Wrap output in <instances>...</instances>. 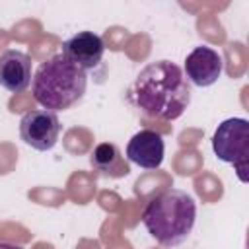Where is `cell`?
<instances>
[{
	"instance_id": "52a82bcc",
	"label": "cell",
	"mask_w": 249,
	"mask_h": 249,
	"mask_svg": "<svg viewBox=\"0 0 249 249\" xmlns=\"http://www.w3.org/2000/svg\"><path fill=\"white\" fill-rule=\"evenodd\" d=\"M105 53L103 39L93 31H80L62 43V54L80 70H93Z\"/></svg>"
},
{
	"instance_id": "6da1fadb",
	"label": "cell",
	"mask_w": 249,
	"mask_h": 249,
	"mask_svg": "<svg viewBox=\"0 0 249 249\" xmlns=\"http://www.w3.org/2000/svg\"><path fill=\"white\" fill-rule=\"evenodd\" d=\"M130 101L148 117L160 121L179 119L191 103V88L183 70L171 60L146 64L132 88Z\"/></svg>"
},
{
	"instance_id": "8fae6325",
	"label": "cell",
	"mask_w": 249,
	"mask_h": 249,
	"mask_svg": "<svg viewBox=\"0 0 249 249\" xmlns=\"http://www.w3.org/2000/svg\"><path fill=\"white\" fill-rule=\"evenodd\" d=\"M0 249H23V247L16 245V243H10V241H0Z\"/></svg>"
},
{
	"instance_id": "277c9868",
	"label": "cell",
	"mask_w": 249,
	"mask_h": 249,
	"mask_svg": "<svg viewBox=\"0 0 249 249\" xmlns=\"http://www.w3.org/2000/svg\"><path fill=\"white\" fill-rule=\"evenodd\" d=\"M212 150L218 160L231 163L243 183H247L249 160V123L241 117L226 119L218 124L212 136Z\"/></svg>"
},
{
	"instance_id": "30bf717a",
	"label": "cell",
	"mask_w": 249,
	"mask_h": 249,
	"mask_svg": "<svg viewBox=\"0 0 249 249\" xmlns=\"http://www.w3.org/2000/svg\"><path fill=\"white\" fill-rule=\"evenodd\" d=\"M89 163L93 171H97L99 175L111 177V179H121L130 173V167L126 160L123 158L121 150L111 142L97 144L89 154Z\"/></svg>"
},
{
	"instance_id": "7a4b0ae2",
	"label": "cell",
	"mask_w": 249,
	"mask_h": 249,
	"mask_svg": "<svg viewBox=\"0 0 249 249\" xmlns=\"http://www.w3.org/2000/svg\"><path fill=\"white\" fill-rule=\"evenodd\" d=\"M196 222V202L181 189H165L156 195L142 212L148 233L165 247L183 243Z\"/></svg>"
},
{
	"instance_id": "ba28073f",
	"label": "cell",
	"mask_w": 249,
	"mask_h": 249,
	"mask_svg": "<svg viewBox=\"0 0 249 249\" xmlns=\"http://www.w3.org/2000/svg\"><path fill=\"white\" fill-rule=\"evenodd\" d=\"M165 156L163 136L152 128L138 130L126 144L128 161L136 163L142 169H158Z\"/></svg>"
},
{
	"instance_id": "5b68a950",
	"label": "cell",
	"mask_w": 249,
	"mask_h": 249,
	"mask_svg": "<svg viewBox=\"0 0 249 249\" xmlns=\"http://www.w3.org/2000/svg\"><path fill=\"white\" fill-rule=\"evenodd\" d=\"M60 119L49 109H31L19 119V136L33 150H51L60 136Z\"/></svg>"
},
{
	"instance_id": "8992f818",
	"label": "cell",
	"mask_w": 249,
	"mask_h": 249,
	"mask_svg": "<svg viewBox=\"0 0 249 249\" xmlns=\"http://www.w3.org/2000/svg\"><path fill=\"white\" fill-rule=\"evenodd\" d=\"M224 70V60L212 47H195L185 58V78L196 88H208L218 82Z\"/></svg>"
},
{
	"instance_id": "9c48e42d",
	"label": "cell",
	"mask_w": 249,
	"mask_h": 249,
	"mask_svg": "<svg viewBox=\"0 0 249 249\" xmlns=\"http://www.w3.org/2000/svg\"><path fill=\"white\" fill-rule=\"evenodd\" d=\"M0 86L12 93H21L31 86V58L16 49L0 54Z\"/></svg>"
},
{
	"instance_id": "3957f363",
	"label": "cell",
	"mask_w": 249,
	"mask_h": 249,
	"mask_svg": "<svg viewBox=\"0 0 249 249\" xmlns=\"http://www.w3.org/2000/svg\"><path fill=\"white\" fill-rule=\"evenodd\" d=\"M86 86V72L74 66L62 53L41 62L31 82L35 101L53 113L76 105L84 97Z\"/></svg>"
}]
</instances>
